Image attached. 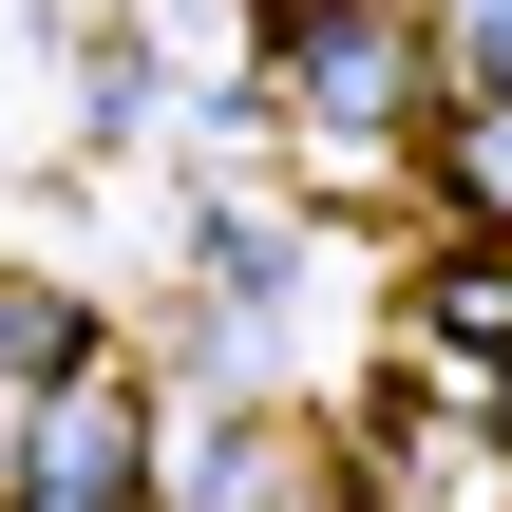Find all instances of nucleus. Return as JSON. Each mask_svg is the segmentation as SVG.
<instances>
[{
	"mask_svg": "<svg viewBox=\"0 0 512 512\" xmlns=\"http://www.w3.org/2000/svg\"><path fill=\"white\" fill-rule=\"evenodd\" d=\"M133 494H152L133 399H114V380H57V399H38V437H19V512H133Z\"/></svg>",
	"mask_w": 512,
	"mask_h": 512,
	"instance_id": "obj_1",
	"label": "nucleus"
},
{
	"mask_svg": "<svg viewBox=\"0 0 512 512\" xmlns=\"http://www.w3.org/2000/svg\"><path fill=\"white\" fill-rule=\"evenodd\" d=\"M0 380H95V342H76L57 285H0Z\"/></svg>",
	"mask_w": 512,
	"mask_h": 512,
	"instance_id": "obj_2",
	"label": "nucleus"
},
{
	"mask_svg": "<svg viewBox=\"0 0 512 512\" xmlns=\"http://www.w3.org/2000/svg\"><path fill=\"white\" fill-rule=\"evenodd\" d=\"M494 437H512V380H494Z\"/></svg>",
	"mask_w": 512,
	"mask_h": 512,
	"instance_id": "obj_3",
	"label": "nucleus"
}]
</instances>
